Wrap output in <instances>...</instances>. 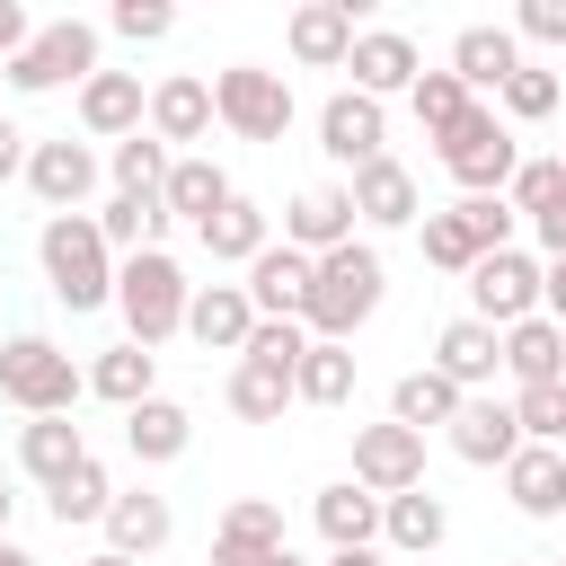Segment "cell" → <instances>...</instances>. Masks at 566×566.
Wrapping results in <instances>:
<instances>
[{
  "label": "cell",
  "instance_id": "obj_1",
  "mask_svg": "<svg viewBox=\"0 0 566 566\" xmlns=\"http://www.w3.org/2000/svg\"><path fill=\"white\" fill-rule=\"evenodd\" d=\"M35 256H44V283H53L62 310H106L115 301V248H106L97 212H44Z\"/></svg>",
  "mask_w": 566,
  "mask_h": 566
},
{
  "label": "cell",
  "instance_id": "obj_2",
  "mask_svg": "<svg viewBox=\"0 0 566 566\" xmlns=\"http://www.w3.org/2000/svg\"><path fill=\"white\" fill-rule=\"evenodd\" d=\"M186 301H195V283H186V265H177L168 248H142V256H124V265H115L124 345H168V336L186 327Z\"/></svg>",
  "mask_w": 566,
  "mask_h": 566
},
{
  "label": "cell",
  "instance_id": "obj_3",
  "mask_svg": "<svg viewBox=\"0 0 566 566\" xmlns=\"http://www.w3.org/2000/svg\"><path fill=\"white\" fill-rule=\"evenodd\" d=\"M380 310V248H363V239H345L336 256H318V283H310V336L318 345H354V327Z\"/></svg>",
  "mask_w": 566,
  "mask_h": 566
},
{
  "label": "cell",
  "instance_id": "obj_4",
  "mask_svg": "<svg viewBox=\"0 0 566 566\" xmlns=\"http://www.w3.org/2000/svg\"><path fill=\"white\" fill-rule=\"evenodd\" d=\"M513 203L504 195H460L451 212H424V265H442V274H469L478 256H495V248H513Z\"/></svg>",
  "mask_w": 566,
  "mask_h": 566
},
{
  "label": "cell",
  "instance_id": "obj_5",
  "mask_svg": "<svg viewBox=\"0 0 566 566\" xmlns=\"http://www.w3.org/2000/svg\"><path fill=\"white\" fill-rule=\"evenodd\" d=\"M88 389V371L53 345V336H9L0 345V398L27 416H71V398Z\"/></svg>",
  "mask_w": 566,
  "mask_h": 566
},
{
  "label": "cell",
  "instance_id": "obj_6",
  "mask_svg": "<svg viewBox=\"0 0 566 566\" xmlns=\"http://www.w3.org/2000/svg\"><path fill=\"white\" fill-rule=\"evenodd\" d=\"M433 159L469 186V195H504L513 186V168H522V150H513V124L495 115V106H469L442 142H433Z\"/></svg>",
  "mask_w": 566,
  "mask_h": 566
},
{
  "label": "cell",
  "instance_id": "obj_7",
  "mask_svg": "<svg viewBox=\"0 0 566 566\" xmlns=\"http://www.w3.org/2000/svg\"><path fill=\"white\" fill-rule=\"evenodd\" d=\"M0 80H9L18 97L71 88V80L88 88V80H97V27H80V18H53V27H35V44H27V53H18Z\"/></svg>",
  "mask_w": 566,
  "mask_h": 566
},
{
  "label": "cell",
  "instance_id": "obj_8",
  "mask_svg": "<svg viewBox=\"0 0 566 566\" xmlns=\"http://www.w3.org/2000/svg\"><path fill=\"white\" fill-rule=\"evenodd\" d=\"M212 106H221V124H230L239 142H283V133H292V80H283V71L230 62V71L212 80Z\"/></svg>",
  "mask_w": 566,
  "mask_h": 566
},
{
  "label": "cell",
  "instance_id": "obj_9",
  "mask_svg": "<svg viewBox=\"0 0 566 566\" xmlns=\"http://www.w3.org/2000/svg\"><path fill=\"white\" fill-rule=\"evenodd\" d=\"M469 318H486L495 336L522 327V318H539V256H522V248L478 256L469 265Z\"/></svg>",
  "mask_w": 566,
  "mask_h": 566
},
{
  "label": "cell",
  "instance_id": "obj_10",
  "mask_svg": "<svg viewBox=\"0 0 566 566\" xmlns=\"http://www.w3.org/2000/svg\"><path fill=\"white\" fill-rule=\"evenodd\" d=\"M354 486H371L380 504L389 495H407V486H424V433L416 424H354Z\"/></svg>",
  "mask_w": 566,
  "mask_h": 566
},
{
  "label": "cell",
  "instance_id": "obj_11",
  "mask_svg": "<svg viewBox=\"0 0 566 566\" xmlns=\"http://www.w3.org/2000/svg\"><path fill=\"white\" fill-rule=\"evenodd\" d=\"M380 142H389V115H380V97H363V88H336V97L318 106V150H327L336 168H371V159H380Z\"/></svg>",
  "mask_w": 566,
  "mask_h": 566
},
{
  "label": "cell",
  "instance_id": "obj_12",
  "mask_svg": "<svg viewBox=\"0 0 566 566\" xmlns=\"http://www.w3.org/2000/svg\"><path fill=\"white\" fill-rule=\"evenodd\" d=\"M27 186H35V203H44V212H80V203H88V186H97V150H88V142H71V133H53V142H35V150H27Z\"/></svg>",
  "mask_w": 566,
  "mask_h": 566
},
{
  "label": "cell",
  "instance_id": "obj_13",
  "mask_svg": "<svg viewBox=\"0 0 566 566\" xmlns=\"http://www.w3.org/2000/svg\"><path fill=\"white\" fill-rule=\"evenodd\" d=\"M354 239V186H301L292 212H283V248L301 256H336Z\"/></svg>",
  "mask_w": 566,
  "mask_h": 566
},
{
  "label": "cell",
  "instance_id": "obj_14",
  "mask_svg": "<svg viewBox=\"0 0 566 566\" xmlns=\"http://www.w3.org/2000/svg\"><path fill=\"white\" fill-rule=\"evenodd\" d=\"M186 336H195L203 354H248V336H256V301H248V283H195V301H186Z\"/></svg>",
  "mask_w": 566,
  "mask_h": 566
},
{
  "label": "cell",
  "instance_id": "obj_15",
  "mask_svg": "<svg viewBox=\"0 0 566 566\" xmlns=\"http://www.w3.org/2000/svg\"><path fill=\"white\" fill-rule=\"evenodd\" d=\"M522 71V35L513 27H460L451 35V80L469 97H504V80Z\"/></svg>",
  "mask_w": 566,
  "mask_h": 566
},
{
  "label": "cell",
  "instance_id": "obj_16",
  "mask_svg": "<svg viewBox=\"0 0 566 566\" xmlns=\"http://www.w3.org/2000/svg\"><path fill=\"white\" fill-rule=\"evenodd\" d=\"M442 433H451V451H460L469 469H504V460L522 451V416H513V398H469Z\"/></svg>",
  "mask_w": 566,
  "mask_h": 566
},
{
  "label": "cell",
  "instance_id": "obj_17",
  "mask_svg": "<svg viewBox=\"0 0 566 566\" xmlns=\"http://www.w3.org/2000/svg\"><path fill=\"white\" fill-rule=\"evenodd\" d=\"M310 283H318V256H301V248H265V256L248 265L256 318H310Z\"/></svg>",
  "mask_w": 566,
  "mask_h": 566
},
{
  "label": "cell",
  "instance_id": "obj_18",
  "mask_svg": "<svg viewBox=\"0 0 566 566\" xmlns=\"http://www.w3.org/2000/svg\"><path fill=\"white\" fill-rule=\"evenodd\" d=\"M345 71H354V88H363V97H398V88H416V80H424V62H416V44H407L398 27H363Z\"/></svg>",
  "mask_w": 566,
  "mask_h": 566
},
{
  "label": "cell",
  "instance_id": "obj_19",
  "mask_svg": "<svg viewBox=\"0 0 566 566\" xmlns=\"http://www.w3.org/2000/svg\"><path fill=\"white\" fill-rule=\"evenodd\" d=\"M354 9L345 0H310V9H292V62H310V71H345L354 62Z\"/></svg>",
  "mask_w": 566,
  "mask_h": 566
},
{
  "label": "cell",
  "instance_id": "obj_20",
  "mask_svg": "<svg viewBox=\"0 0 566 566\" xmlns=\"http://www.w3.org/2000/svg\"><path fill=\"white\" fill-rule=\"evenodd\" d=\"M142 115H150V97H142L133 71H97V80L80 88V133H97V142H133Z\"/></svg>",
  "mask_w": 566,
  "mask_h": 566
},
{
  "label": "cell",
  "instance_id": "obj_21",
  "mask_svg": "<svg viewBox=\"0 0 566 566\" xmlns=\"http://www.w3.org/2000/svg\"><path fill=\"white\" fill-rule=\"evenodd\" d=\"M80 460H88V442H80V424H71V416H27V424H18V469H27L44 495H53Z\"/></svg>",
  "mask_w": 566,
  "mask_h": 566
},
{
  "label": "cell",
  "instance_id": "obj_22",
  "mask_svg": "<svg viewBox=\"0 0 566 566\" xmlns=\"http://www.w3.org/2000/svg\"><path fill=\"white\" fill-rule=\"evenodd\" d=\"M168 531H177L168 495H150V486H115V504H106V548H115V557H150V548H168Z\"/></svg>",
  "mask_w": 566,
  "mask_h": 566
},
{
  "label": "cell",
  "instance_id": "obj_23",
  "mask_svg": "<svg viewBox=\"0 0 566 566\" xmlns=\"http://www.w3.org/2000/svg\"><path fill=\"white\" fill-rule=\"evenodd\" d=\"M504 495H513V513H531V522L566 513V451H548V442H522V451L504 460Z\"/></svg>",
  "mask_w": 566,
  "mask_h": 566
},
{
  "label": "cell",
  "instance_id": "obj_24",
  "mask_svg": "<svg viewBox=\"0 0 566 566\" xmlns=\"http://www.w3.org/2000/svg\"><path fill=\"white\" fill-rule=\"evenodd\" d=\"M212 80H195V71H168L159 88H150V133L159 142H203L212 133Z\"/></svg>",
  "mask_w": 566,
  "mask_h": 566
},
{
  "label": "cell",
  "instance_id": "obj_25",
  "mask_svg": "<svg viewBox=\"0 0 566 566\" xmlns=\"http://www.w3.org/2000/svg\"><path fill=\"white\" fill-rule=\"evenodd\" d=\"M433 371H442V380H460V389H478V380H495V371H504V336H495L486 318H451V327L433 336Z\"/></svg>",
  "mask_w": 566,
  "mask_h": 566
},
{
  "label": "cell",
  "instance_id": "obj_26",
  "mask_svg": "<svg viewBox=\"0 0 566 566\" xmlns=\"http://www.w3.org/2000/svg\"><path fill=\"white\" fill-rule=\"evenodd\" d=\"M354 221H371V230H407L416 221V177L380 150L371 168H354Z\"/></svg>",
  "mask_w": 566,
  "mask_h": 566
},
{
  "label": "cell",
  "instance_id": "obj_27",
  "mask_svg": "<svg viewBox=\"0 0 566 566\" xmlns=\"http://www.w3.org/2000/svg\"><path fill=\"white\" fill-rule=\"evenodd\" d=\"M504 371L522 380V389H548V380H566V327L539 310V318H522V327H504Z\"/></svg>",
  "mask_w": 566,
  "mask_h": 566
},
{
  "label": "cell",
  "instance_id": "obj_28",
  "mask_svg": "<svg viewBox=\"0 0 566 566\" xmlns=\"http://www.w3.org/2000/svg\"><path fill=\"white\" fill-rule=\"evenodd\" d=\"M195 442V416L177 407V398H142L133 416H124V451L142 460V469H159V460H177Z\"/></svg>",
  "mask_w": 566,
  "mask_h": 566
},
{
  "label": "cell",
  "instance_id": "obj_29",
  "mask_svg": "<svg viewBox=\"0 0 566 566\" xmlns=\"http://www.w3.org/2000/svg\"><path fill=\"white\" fill-rule=\"evenodd\" d=\"M310 513H318V539H327V548H371V539H380V495L354 486V478H345V486H318Z\"/></svg>",
  "mask_w": 566,
  "mask_h": 566
},
{
  "label": "cell",
  "instance_id": "obj_30",
  "mask_svg": "<svg viewBox=\"0 0 566 566\" xmlns=\"http://www.w3.org/2000/svg\"><path fill=\"white\" fill-rule=\"evenodd\" d=\"M230 195H239V186L221 177V159H177V168H168V186H159L168 221H195V230H203V221H212Z\"/></svg>",
  "mask_w": 566,
  "mask_h": 566
},
{
  "label": "cell",
  "instance_id": "obj_31",
  "mask_svg": "<svg viewBox=\"0 0 566 566\" xmlns=\"http://www.w3.org/2000/svg\"><path fill=\"white\" fill-rule=\"evenodd\" d=\"M195 239H203V256H212V265H256V256L274 248V239H265V212H256L248 195H230V203H221Z\"/></svg>",
  "mask_w": 566,
  "mask_h": 566
},
{
  "label": "cell",
  "instance_id": "obj_32",
  "mask_svg": "<svg viewBox=\"0 0 566 566\" xmlns=\"http://www.w3.org/2000/svg\"><path fill=\"white\" fill-rule=\"evenodd\" d=\"M442 531H451V513H442V495H433V486H407V495H389V504H380V539H389V548H407V557L442 548Z\"/></svg>",
  "mask_w": 566,
  "mask_h": 566
},
{
  "label": "cell",
  "instance_id": "obj_33",
  "mask_svg": "<svg viewBox=\"0 0 566 566\" xmlns=\"http://www.w3.org/2000/svg\"><path fill=\"white\" fill-rule=\"evenodd\" d=\"M150 380H159V354H150V345H106V354L88 363V389H97V398H115L124 416H133L142 398H159Z\"/></svg>",
  "mask_w": 566,
  "mask_h": 566
},
{
  "label": "cell",
  "instance_id": "obj_34",
  "mask_svg": "<svg viewBox=\"0 0 566 566\" xmlns=\"http://www.w3.org/2000/svg\"><path fill=\"white\" fill-rule=\"evenodd\" d=\"M460 407H469V389H460V380H442L433 363H424V371H407V380L389 389V416H398V424H416V433H424V424H451Z\"/></svg>",
  "mask_w": 566,
  "mask_h": 566
},
{
  "label": "cell",
  "instance_id": "obj_35",
  "mask_svg": "<svg viewBox=\"0 0 566 566\" xmlns=\"http://www.w3.org/2000/svg\"><path fill=\"white\" fill-rule=\"evenodd\" d=\"M97 230H106V248L142 256V248H159V230H168V203H159V195H115V203L97 212Z\"/></svg>",
  "mask_w": 566,
  "mask_h": 566
},
{
  "label": "cell",
  "instance_id": "obj_36",
  "mask_svg": "<svg viewBox=\"0 0 566 566\" xmlns=\"http://www.w3.org/2000/svg\"><path fill=\"white\" fill-rule=\"evenodd\" d=\"M292 398H310V407H345V398H354V354L310 336V354H301V371H292Z\"/></svg>",
  "mask_w": 566,
  "mask_h": 566
},
{
  "label": "cell",
  "instance_id": "obj_37",
  "mask_svg": "<svg viewBox=\"0 0 566 566\" xmlns=\"http://www.w3.org/2000/svg\"><path fill=\"white\" fill-rule=\"evenodd\" d=\"M283 407H292V371H274V363H248V354H239V371H230V416L274 424Z\"/></svg>",
  "mask_w": 566,
  "mask_h": 566
},
{
  "label": "cell",
  "instance_id": "obj_38",
  "mask_svg": "<svg viewBox=\"0 0 566 566\" xmlns=\"http://www.w3.org/2000/svg\"><path fill=\"white\" fill-rule=\"evenodd\" d=\"M44 504H53V522H62V531H71V522H106V504H115V478H106V469H97V451H88V460H80V469H71V478L44 495Z\"/></svg>",
  "mask_w": 566,
  "mask_h": 566
},
{
  "label": "cell",
  "instance_id": "obj_39",
  "mask_svg": "<svg viewBox=\"0 0 566 566\" xmlns=\"http://www.w3.org/2000/svg\"><path fill=\"white\" fill-rule=\"evenodd\" d=\"M106 168H115V195H159L177 159H168V142H159V133H133V142H115V159H106Z\"/></svg>",
  "mask_w": 566,
  "mask_h": 566
},
{
  "label": "cell",
  "instance_id": "obj_40",
  "mask_svg": "<svg viewBox=\"0 0 566 566\" xmlns=\"http://www.w3.org/2000/svg\"><path fill=\"white\" fill-rule=\"evenodd\" d=\"M407 106H416V124H424V133H433V142H442V133H451V124H460V115H469V106H478V97H469V88H460V80H451V71H424V80H416V88H407Z\"/></svg>",
  "mask_w": 566,
  "mask_h": 566
},
{
  "label": "cell",
  "instance_id": "obj_41",
  "mask_svg": "<svg viewBox=\"0 0 566 566\" xmlns=\"http://www.w3.org/2000/svg\"><path fill=\"white\" fill-rule=\"evenodd\" d=\"M504 203H513L522 221L557 212V203H566V168H557V150H548V159H522V168H513V186H504Z\"/></svg>",
  "mask_w": 566,
  "mask_h": 566
},
{
  "label": "cell",
  "instance_id": "obj_42",
  "mask_svg": "<svg viewBox=\"0 0 566 566\" xmlns=\"http://www.w3.org/2000/svg\"><path fill=\"white\" fill-rule=\"evenodd\" d=\"M557 97H566V80H557V71H539V62H522V71L504 80V115H513V124L557 115Z\"/></svg>",
  "mask_w": 566,
  "mask_h": 566
},
{
  "label": "cell",
  "instance_id": "obj_43",
  "mask_svg": "<svg viewBox=\"0 0 566 566\" xmlns=\"http://www.w3.org/2000/svg\"><path fill=\"white\" fill-rule=\"evenodd\" d=\"M212 539H239V548H283V504L239 495V504L221 513V531H212Z\"/></svg>",
  "mask_w": 566,
  "mask_h": 566
},
{
  "label": "cell",
  "instance_id": "obj_44",
  "mask_svg": "<svg viewBox=\"0 0 566 566\" xmlns=\"http://www.w3.org/2000/svg\"><path fill=\"white\" fill-rule=\"evenodd\" d=\"M513 416H522V442H548V451H566V380H548V389H522V398H513Z\"/></svg>",
  "mask_w": 566,
  "mask_h": 566
},
{
  "label": "cell",
  "instance_id": "obj_45",
  "mask_svg": "<svg viewBox=\"0 0 566 566\" xmlns=\"http://www.w3.org/2000/svg\"><path fill=\"white\" fill-rule=\"evenodd\" d=\"M301 354H310V327H301V318H256V336H248V363L301 371Z\"/></svg>",
  "mask_w": 566,
  "mask_h": 566
},
{
  "label": "cell",
  "instance_id": "obj_46",
  "mask_svg": "<svg viewBox=\"0 0 566 566\" xmlns=\"http://www.w3.org/2000/svg\"><path fill=\"white\" fill-rule=\"evenodd\" d=\"M115 35H133V44H159L168 27H177V9H159V0H115V18H106Z\"/></svg>",
  "mask_w": 566,
  "mask_h": 566
},
{
  "label": "cell",
  "instance_id": "obj_47",
  "mask_svg": "<svg viewBox=\"0 0 566 566\" xmlns=\"http://www.w3.org/2000/svg\"><path fill=\"white\" fill-rule=\"evenodd\" d=\"M513 35H531V44H566V0H522Z\"/></svg>",
  "mask_w": 566,
  "mask_h": 566
},
{
  "label": "cell",
  "instance_id": "obj_48",
  "mask_svg": "<svg viewBox=\"0 0 566 566\" xmlns=\"http://www.w3.org/2000/svg\"><path fill=\"white\" fill-rule=\"evenodd\" d=\"M212 566H301V557H292V539H283V548H239V539H212Z\"/></svg>",
  "mask_w": 566,
  "mask_h": 566
},
{
  "label": "cell",
  "instance_id": "obj_49",
  "mask_svg": "<svg viewBox=\"0 0 566 566\" xmlns=\"http://www.w3.org/2000/svg\"><path fill=\"white\" fill-rule=\"evenodd\" d=\"M27 44H35V27H27V9H18V0H0V71H9V62L27 53Z\"/></svg>",
  "mask_w": 566,
  "mask_h": 566
},
{
  "label": "cell",
  "instance_id": "obj_50",
  "mask_svg": "<svg viewBox=\"0 0 566 566\" xmlns=\"http://www.w3.org/2000/svg\"><path fill=\"white\" fill-rule=\"evenodd\" d=\"M539 310L566 327V256H548V265H539Z\"/></svg>",
  "mask_w": 566,
  "mask_h": 566
},
{
  "label": "cell",
  "instance_id": "obj_51",
  "mask_svg": "<svg viewBox=\"0 0 566 566\" xmlns=\"http://www.w3.org/2000/svg\"><path fill=\"white\" fill-rule=\"evenodd\" d=\"M27 150H35V142H27V133L0 115V186H9V177H27Z\"/></svg>",
  "mask_w": 566,
  "mask_h": 566
},
{
  "label": "cell",
  "instance_id": "obj_52",
  "mask_svg": "<svg viewBox=\"0 0 566 566\" xmlns=\"http://www.w3.org/2000/svg\"><path fill=\"white\" fill-rule=\"evenodd\" d=\"M531 230H539V256H566V203H557V212H539Z\"/></svg>",
  "mask_w": 566,
  "mask_h": 566
},
{
  "label": "cell",
  "instance_id": "obj_53",
  "mask_svg": "<svg viewBox=\"0 0 566 566\" xmlns=\"http://www.w3.org/2000/svg\"><path fill=\"white\" fill-rule=\"evenodd\" d=\"M327 566H380V548H327Z\"/></svg>",
  "mask_w": 566,
  "mask_h": 566
},
{
  "label": "cell",
  "instance_id": "obj_54",
  "mask_svg": "<svg viewBox=\"0 0 566 566\" xmlns=\"http://www.w3.org/2000/svg\"><path fill=\"white\" fill-rule=\"evenodd\" d=\"M0 566H35V557H27V548H18V539H0Z\"/></svg>",
  "mask_w": 566,
  "mask_h": 566
},
{
  "label": "cell",
  "instance_id": "obj_55",
  "mask_svg": "<svg viewBox=\"0 0 566 566\" xmlns=\"http://www.w3.org/2000/svg\"><path fill=\"white\" fill-rule=\"evenodd\" d=\"M9 504H18V495H9V478H0V539H9Z\"/></svg>",
  "mask_w": 566,
  "mask_h": 566
},
{
  "label": "cell",
  "instance_id": "obj_56",
  "mask_svg": "<svg viewBox=\"0 0 566 566\" xmlns=\"http://www.w3.org/2000/svg\"><path fill=\"white\" fill-rule=\"evenodd\" d=\"M88 566H133V557H115V548H106V557H88Z\"/></svg>",
  "mask_w": 566,
  "mask_h": 566
},
{
  "label": "cell",
  "instance_id": "obj_57",
  "mask_svg": "<svg viewBox=\"0 0 566 566\" xmlns=\"http://www.w3.org/2000/svg\"><path fill=\"white\" fill-rule=\"evenodd\" d=\"M557 168H566V142H557Z\"/></svg>",
  "mask_w": 566,
  "mask_h": 566
},
{
  "label": "cell",
  "instance_id": "obj_58",
  "mask_svg": "<svg viewBox=\"0 0 566 566\" xmlns=\"http://www.w3.org/2000/svg\"><path fill=\"white\" fill-rule=\"evenodd\" d=\"M557 566H566V557H557Z\"/></svg>",
  "mask_w": 566,
  "mask_h": 566
}]
</instances>
